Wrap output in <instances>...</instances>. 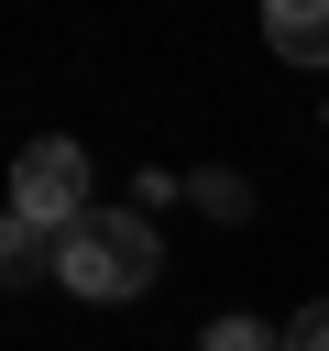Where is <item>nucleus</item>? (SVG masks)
Segmentation results:
<instances>
[{"instance_id": "obj_5", "label": "nucleus", "mask_w": 329, "mask_h": 351, "mask_svg": "<svg viewBox=\"0 0 329 351\" xmlns=\"http://www.w3.org/2000/svg\"><path fill=\"white\" fill-rule=\"evenodd\" d=\"M197 208H208V219H241L252 186H241V176H197Z\"/></svg>"}, {"instance_id": "obj_6", "label": "nucleus", "mask_w": 329, "mask_h": 351, "mask_svg": "<svg viewBox=\"0 0 329 351\" xmlns=\"http://www.w3.org/2000/svg\"><path fill=\"white\" fill-rule=\"evenodd\" d=\"M285 351H329V296H318V307H296V318H285Z\"/></svg>"}, {"instance_id": "obj_4", "label": "nucleus", "mask_w": 329, "mask_h": 351, "mask_svg": "<svg viewBox=\"0 0 329 351\" xmlns=\"http://www.w3.org/2000/svg\"><path fill=\"white\" fill-rule=\"evenodd\" d=\"M197 351H285V329H263V318H208Z\"/></svg>"}, {"instance_id": "obj_3", "label": "nucleus", "mask_w": 329, "mask_h": 351, "mask_svg": "<svg viewBox=\"0 0 329 351\" xmlns=\"http://www.w3.org/2000/svg\"><path fill=\"white\" fill-rule=\"evenodd\" d=\"M263 44L285 66H329V0H274L263 11Z\"/></svg>"}, {"instance_id": "obj_2", "label": "nucleus", "mask_w": 329, "mask_h": 351, "mask_svg": "<svg viewBox=\"0 0 329 351\" xmlns=\"http://www.w3.org/2000/svg\"><path fill=\"white\" fill-rule=\"evenodd\" d=\"M11 219H33V230H77V219H88V154H77L66 132L22 143V165H11Z\"/></svg>"}, {"instance_id": "obj_1", "label": "nucleus", "mask_w": 329, "mask_h": 351, "mask_svg": "<svg viewBox=\"0 0 329 351\" xmlns=\"http://www.w3.org/2000/svg\"><path fill=\"white\" fill-rule=\"evenodd\" d=\"M55 274H66V296H88V307H121V296H143V285L164 274L154 208H88V219L55 241Z\"/></svg>"}]
</instances>
